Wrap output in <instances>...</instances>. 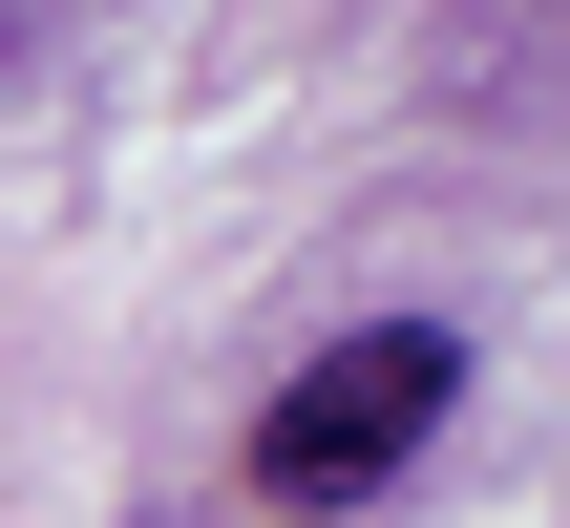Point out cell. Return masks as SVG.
Here are the masks:
<instances>
[{
  "label": "cell",
  "instance_id": "cell-1",
  "mask_svg": "<svg viewBox=\"0 0 570 528\" xmlns=\"http://www.w3.org/2000/svg\"><path fill=\"white\" fill-rule=\"evenodd\" d=\"M444 402H465V317H360V339H317V360L254 402V508H360V487H402V466L444 444Z\"/></svg>",
  "mask_w": 570,
  "mask_h": 528
},
{
  "label": "cell",
  "instance_id": "cell-2",
  "mask_svg": "<svg viewBox=\"0 0 570 528\" xmlns=\"http://www.w3.org/2000/svg\"><path fill=\"white\" fill-rule=\"evenodd\" d=\"M21 42H42V0H0V63H21Z\"/></svg>",
  "mask_w": 570,
  "mask_h": 528
}]
</instances>
